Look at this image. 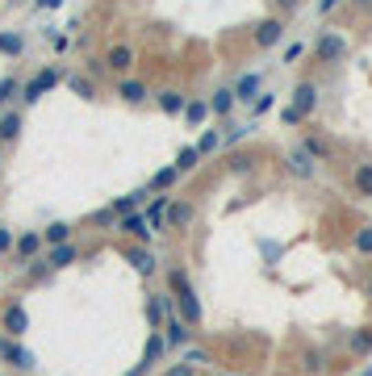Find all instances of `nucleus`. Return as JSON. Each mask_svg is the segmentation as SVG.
Segmentation results:
<instances>
[{
  "label": "nucleus",
  "mask_w": 372,
  "mask_h": 376,
  "mask_svg": "<svg viewBox=\"0 0 372 376\" xmlns=\"http://www.w3.org/2000/svg\"><path fill=\"white\" fill-rule=\"evenodd\" d=\"M168 297L176 301L180 322L197 327V322H201V301H197V289H193V280H188L184 267H168Z\"/></svg>",
  "instance_id": "f257e3e1"
},
{
  "label": "nucleus",
  "mask_w": 372,
  "mask_h": 376,
  "mask_svg": "<svg viewBox=\"0 0 372 376\" xmlns=\"http://www.w3.org/2000/svg\"><path fill=\"white\" fill-rule=\"evenodd\" d=\"M0 331H5L9 339H25V331H30V313H25L21 301H9L5 309H0Z\"/></svg>",
  "instance_id": "f03ea898"
},
{
  "label": "nucleus",
  "mask_w": 372,
  "mask_h": 376,
  "mask_svg": "<svg viewBox=\"0 0 372 376\" xmlns=\"http://www.w3.org/2000/svg\"><path fill=\"white\" fill-rule=\"evenodd\" d=\"M0 360H5V364H13L17 372H30V368H38L34 351H30V347H21V339H9V335H0Z\"/></svg>",
  "instance_id": "7ed1b4c3"
},
{
  "label": "nucleus",
  "mask_w": 372,
  "mask_h": 376,
  "mask_svg": "<svg viewBox=\"0 0 372 376\" xmlns=\"http://www.w3.org/2000/svg\"><path fill=\"white\" fill-rule=\"evenodd\" d=\"M343 55H347V38L343 34H322L314 42V59L318 63H339Z\"/></svg>",
  "instance_id": "20e7f679"
},
{
  "label": "nucleus",
  "mask_w": 372,
  "mask_h": 376,
  "mask_svg": "<svg viewBox=\"0 0 372 376\" xmlns=\"http://www.w3.org/2000/svg\"><path fill=\"white\" fill-rule=\"evenodd\" d=\"M164 327H168V331H159V335H164L168 351H180V347H188L193 331H188V322H180V313H176V309H172V313L164 318Z\"/></svg>",
  "instance_id": "39448f33"
},
{
  "label": "nucleus",
  "mask_w": 372,
  "mask_h": 376,
  "mask_svg": "<svg viewBox=\"0 0 372 376\" xmlns=\"http://www.w3.org/2000/svg\"><path fill=\"white\" fill-rule=\"evenodd\" d=\"M55 84H59V71H55V67H42V71H38L30 84H21V100H25V104H34L42 92H50Z\"/></svg>",
  "instance_id": "423d86ee"
},
{
  "label": "nucleus",
  "mask_w": 372,
  "mask_h": 376,
  "mask_svg": "<svg viewBox=\"0 0 372 376\" xmlns=\"http://www.w3.org/2000/svg\"><path fill=\"white\" fill-rule=\"evenodd\" d=\"M289 109H293V113H297V118H301V122H305V118H309V113H314V109H318V88H314V84H309V80H305V84H297V88H293V104H289Z\"/></svg>",
  "instance_id": "0eeeda50"
},
{
  "label": "nucleus",
  "mask_w": 372,
  "mask_h": 376,
  "mask_svg": "<svg viewBox=\"0 0 372 376\" xmlns=\"http://www.w3.org/2000/svg\"><path fill=\"white\" fill-rule=\"evenodd\" d=\"M118 230H122V234H130V239H138V243H151V234H155L138 209H134V213H122V218H118Z\"/></svg>",
  "instance_id": "6e6552de"
},
{
  "label": "nucleus",
  "mask_w": 372,
  "mask_h": 376,
  "mask_svg": "<svg viewBox=\"0 0 372 376\" xmlns=\"http://www.w3.org/2000/svg\"><path fill=\"white\" fill-rule=\"evenodd\" d=\"M193 218H197L193 201H168V213H164V222H168L172 230H184V226H188Z\"/></svg>",
  "instance_id": "1a4fd4ad"
},
{
  "label": "nucleus",
  "mask_w": 372,
  "mask_h": 376,
  "mask_svg": "<svg viewBox=\"0 0 372 376\" xmlns=\"http://www.w3.org/2000/svg\"><path fill=\"white\" fill-rule=\"evenodd\" d=\"M281 38H285L281 17H268V21H259V25H255V46H263V50H272Z\"/></svg>",
  "instance_id": "9d476101"
},
{
  "label": "nucleus",
  "mask_w": 372,
  "mask_h": 376,
  "mask_svg": "<svg viewBox=\"0 0 372 376\" xmlns=\"http://www.w3.org/2000/svg\"><path fill=\"white\" fill-rule=\"evenodd\" d=\"M42 247H46V243H42V234H38V230H25V234H17V243H13V255H17V259H25V263H34Z\"/></svg>",
  "instance_id": "9b49d317"
},
{
  "label": "nucleus",
  "mask_w": 372,
  "mask_h": 376,
  "mask_svg": "<svg viewBox=\"0 0 372 376\" xmlns=\"http://www.w3.org/2000/svg\"><path fill=\"white\" fill-rule=\"evenodd\" d=\"M76 259H80V247H76V243H59V247L46 251V267H50V272H59V267H67V263H76Z\"/></svg>",
  "instance_id": "f8f14e48"
},
{
  "label": "nucleus",
  "mask_w": 372,
  "mask_h": 376,
  "mask_svg": "<svg viewBox=\"0 0 372 376\" xmlns=\"http://www.w3.org/2000/svg\"><path fill=\"white\" fill-rule=\"evenodd\" d=\"M105 67H109V71H130V67H134V46H126V42L109 46V55H105Z\"/></svg>",
  "instance_id": "ddd939ff"
},
{
  "label": "nucleus",
  "mask_w": 372,
  "mask_h": 376,
  "mask_svg": "<svg viewBox=\"0 0 372 376\" xmlns=\"http://www.w3.org/2000/svg\"><path fill=\"white\" fill-rule=\"evenodd\" d=\"M347 355H355V360L372 355V327H360V331L347 335Z\"/></svg>",
  "instance_id": "4468645a"
},
{
  "label": "nucleus",
  "mask_w": 372,
  "mask_h": 376,
  "mask_svg": "<svg viewBox=\"0 0 372 376\" xmlns=\"http://www.w3.org/2000/svg\"><path fill=\"white\" fill-rule=\"evenodd\" d=\"M301 151H305L309 159H322V164H327V159L335 155V146H331L322 134H305V138H301Z\"/></svg>",
  "instance_id": "2eb2a0df"
},
{
  "label": "nucleus",
  "mask_w": 372,
  "mask_h": 376,
  "mask_svg": "<svg viewBox=\"0 0 372 376\" xmlns=\"http://www.w3.org/2000/svg\"><path fill=\"white\" fill-rule=\"evenodd\" d=\"M155 100H159V109H164L168 118H176V113H184V104H188V96H184V92H176V88H164V92H159Z\"/></svg>",
  "instance_id": "dca6fc26"
},
{
  "label": "nucleus",
  "mask_w": 372,
  "mask_h": 376,
  "mask_svg": "<svg viewBox=\"0 0 372 376\" xmlns=\"http://www.w3.org/2000/svg\"><path fill=\"white\" fill-rule=\"evenodd\" d=\"M168 355V343H164V335H159V331H151V339H146V351H142V364L146 368H155L159 360H164Z\"/></svg>",
  "instance_id": "f3484780"
},
{
  "label": "nucleus",
  "mask_w": 372,
  "mask_h": 376,
  "mask_svg": "<svg viewBox=\"0 0 372 376\" xmlns=\"http://www.w3.org/2000/svg\"><path fill=\"white\" fill-rule=\"evenodd\" d=\"M351 188L372 201V164H355V168H351Z\"/></svg>",
  "instance_id": "a211bd4d"
},
{
  "label": "nucleus",
  "mask_w": 372,
  "mask_h": 376,
  "mask_svg": "<svg viewBox=\"0 0 372 376\" xmlns=\"http://www.w3.org/2000/svg\"><path fill=\"white\" fill-rule=\"evenodd\" d=\"M72 222H50L46 230H42V243H50V247H59V243H72Z\"/></svg>",
  "instance_id": "6ab92c4d"
},
{
  "label": "nucleus",
  "mask_w": 372,
  "mask_h": 376,
  "mask_svg": "<svg viewBox=\"0 0 372 376\" xmlns=\"http://www.w3.org/2000/svg\"><path fill=\"white\" fill-rule=\"evenodd\" d=\"M118 96H122L126 104H142V100H146V84H142V80H122V84H118Z\"/></svg>",
  "instance_id": "aec40b11"
},
{
  "label": "nucleus",
  "mask_w": 372,
  "mask_h": 376,
  "mask_svg": "<svg viewBox=\"0 0 372 376\" xmlns=\"http://www.w3.org/2000/svg\"><path fill=\"white\" fill-rule=\"evenodd\" d=\"M126 259L134 263V272H142V276H151V272H155V255H151L146 247H130V251H126Z\"/></svg>",
  "instance_id": "412c9836"
},
{
  "label": "nucleus",
  "mask_w": 372,
  "mask_h": 376,
  "mask_svg": "<svg viewBox=\"0 0 372 376\" xmlns=\"http://www.w3.org/2000/svg\"><path fill=\"white\" fill-rule=\"evenodd\" d=\"M205 104H209V113H218V118H226V113L234 109V92H230V88H218V92L209 96Z\"/></svg>",
  "instance_id": "4be33fe9"
},
{
  "label": "nucleus",
  "mask_w": 372,
  "mask_h": 376,
  "mask_svg": "<svg viewBox=\"0 0 372 376\" xmlns=\"http://www.w3.org/2000/svg\"><path fill=\"white\" fill-rule=\"evenodd\" d=\"M17 134H21V113H0V142H17Z\"/></svg>",
  "instance_id": "5701e85b"
},
{
  "label": "nucleus",
  "mask_w": 372,
  "mask_h": 376,
  "mask_svg": "<svg viewBox=\"0 0 372 376\" xmlns=\"http://www.w3.org/2000/svg\"><path fill=\"white\" fill-rule=\"evenodd\" d=\"M164 213H168V197H155V201L146 205L142 218H146V226H151V230H159V226H164Z\"/></svg>",
  "instance_id": "b1692460"
},
{
  "label": "nucleus",
  "mask_w": 372,
  "mask_h": 376,
  "mask_svg": "<svg viewBox=\"0 0 372 376\" xmlns=\"http://www.w3.org/2000/svg\"><path fill=\"white\" fill-rule=\"evenodd\" d=\"M176 180H180V172H176V168H159V172L151 176V184H146V188H151V192H168Z\"/></svg>",
  "instance_id": "393cba45"
},
{
  "label": "nucleus",
  "mask_w": 372,
  "mask_h": 376,
  "mask_svg": "<svg viewBox=\"0 0 372 376\" xmlns=\"http://www.w3.org/2000/svg\"><path fill=\"white\" fill-rule=\"evenodd\" d=\"M230 92H234V100H255L259 96V76H243Z\"/></svg>",
  "instance_id": "a878e982"
},
{
  "label": "nucleus",
  "mask_w": 372,
  "mask_h": 376,
  "mask_svg": "<svg viewBox=\"0 0 372 376\" xmlns=\"http://www.w3.org/2000/svg\"><path fill=\"white\" fill-rule=\"evenodd\" d=\"M146 322H151V331L164 327V293H155V297L146 301Z\"/></svg>",
  "instance_id": "bb28decb"
},
{
  "label": "nucleus",
  "mask_w": 372,
  "mask_h": 376,
  "mask_svg": "<svg viewBox=\"0 0 372 376\" xmlns=\"http://www.w3.org/2000/svg\"><path fill=\"white\" fill-rule=\"evenodd\" d=\"M197 164H201V155H197V146H184V151L176 155V164H172V168H176L180 176H184V172H193Z\"/></svg>",
  "instance_id": "cd10ccee"
},
{
  "label": "nucleus",
  "mask_w": 372,
  "mask_h": 376,
  "mask_svg": "<svg viewBox=\"0 0 372 376\" xmlns=\"http://www.w3.org/2000/svg\"><path fill=\"white\" fill-rule=\"evenodd\" d=\"M289 168H293L297 176H314V159H309V155H305V151L297 146V151L289 155Z\"/></svg>",
  "instance_id": "c85d7f7f"
},
{
  "label": "nucleus",
  "mask_w": 372,
  "mask_h": 376,
  "mask_svg": "<svg viewBox=\"0 0 372 376\" xmlns=\"http://www.w3.org/2000/svg\"><path fill=\"white\" fill-rule=\"evenodd\" d=\"M184 118H188V126H201V122L209 118V104H205V100H188V104H184Z\"/></svg>",
  "instance_id": "c756f323"
},
{
  "label": "nucleus",
  "mask_w": 372,
  "mask_h": 376,
  "mask_svg": "<svg viewBox=\"0 0 372 376\" xmlns=\"http://www.w3.org/2000/svg\"><path fill=\"white\" fill-rule=\"evenodd\" d=\"M218 146H222V134H218V130H205V134H201V142H197V155L205 159V155H214Z\"/></svg>",
  "instance_id": "7c9ffc66"
},
{
  "label": "nucleus",
  "mask_w": 372,
  "mask_h": 376,
  "mask_svg": "<svg viewBox=\"0 0 372 376\" xmlns=\"http://www.w3.org/2000/svg\"><path fill=\"white\" fill-rule=\"evenodd\" d=\"M0 50H5V55H21V50H25V38H21V34H0Z\"/></svg>",
  "instance_id": "2f4dec72"
},
{
  "label": "nucleus",
  "mask_w": 372,
  "mask_h": 376,
  "mask_svg": "<svg viewBox=\"0 0 372 376\" xmlns=\"http://www.w3.org/2000/svg\"><path fill=\"white\" fill-rule=\"evenodd\" d=\"M67 88H72V92H80L84 100H92V96H96V88H92V80H84V76H67Z\"/></svg>",
  "instance_id": "473e14b6"
},
{
  "label": "nucleus",
  "mask_w": 372,
  "mask_h": 376,
  "mask_svg": "<svg viewBox=\"0 0 372 376\" xmlns=\"http://www.w3.org/2000/svg\"><path fill=\"white\" fill-rule=\"evenodd\" d=\"M17 92H21V80H17V76H5V80H0V104H9Z\"/></svg>",
  "instance_id": "72a5a7b5"
},
{
  "label": "nucleus",
  "mask_w": 372,
  "mask_h": 376,
  "mask_svg": "<svg viewBox=\"0 0 372 376\" xmlns=\"http://www.w3.org/2000/svg\"><path fill=\"white\" fill-rule=\"evenodd\" d=\"M355 251L360 255H372V226H360L355 230Z\"/></svg>",
  "instance_id": "f704fd0d"
},
{
  "label": "nucleus",
  "mask_w": 372,
  "mask_h": 376,
  "mask_svg": "<svg viewBox=\"0 0 372 376\" xmlns=\"http://www.w3.org/2000/svg\"><path fill=\"white\" fill-rule=\"evenodd\" d=\"M272 104H276V96H272V92H259V96L251 100V109H255V113H268Z\"/></svg>",
  "instance_id": "c9c22d12"
},
{
  "label": "nucleus",
  "mask_w": 372,
  "mask_h": 376,
  "mask_svg": "<svg viewBox=\"0 0 372 376\" xmlns=\"http://www.w3.org/2000/svg\"><path fill=\"white\" fill-rule=\"evenodd\" d=\"M13 243H17V234L0 226V255H13Z\"/></svg>",
  "instance_id": "e433bc0d"
},
{
  "label": "nucleus",
  "mask_w": 372,
  "mask_h": 376,
  "mask_svg": "<svg viewBox=\"0 0 372 376\" xmlns=\"http://www.w3.org/2000/svg\"><path fill=\"white\" fill-rule=\"evenodd\" d=\"M243 138H247V126H230V130L222 134V142H226V146H234V142H243Z\"/></svg>",
  "instance_id": "4c0bfd02"
},
{
  "label": "nucleus",
  "mask_w": 372,
  "mask_h": 376,
  "mask_svg": "<svg viewBox=\"0 0 372 376\" xmlns=\"http://www.w3.org/2000/svg\"><path fill=\"white\" fill-rule=\"evenodd\" d=\"M301 55H305V42H293V46L285 50V63H297Z\"/></svg>",
  "instance_id": "58836bf2"
},
{
  "label": "nucleus",
  "mask_w": 372,
  "mask_h": 376,
  "mask_svg": "<svg viewBox=\"0 0 372 376\" xmlns=\"http://www.w3.org/2000/svg\"><path fill=\"white\" fill-rule=\"evenodd\" d=\"M96 226H118V213L113 209H100L96 213Z\"/></svg>",
  "instance_id": "ea45409f"
},
{
  "label": "nucleus",
  "mask_w": 372,
  "mask_h": 376,
  "mask_svg": "<svg viewBox=\"0 0 372 376\" xmlns=\"http://www.w3.org/2000/svg\"><path fill=\"white\" fill-rule=\"evenodd\" d=\"M184 364H188V368H201V364H205V351H197V347L184 351Z\"/></svg>",
  "instance_id": "a19ab883"
},
{
  "label": "nucleus",
  "mask_w": 372,
  "mask_h": 376,
  "mask_svg": "<svg viewBox=\"0 0 372 376\" xmlns=\"http://www.w3.org/2000/svg\"><path fill=\"white\" fill-rule=\"evenodd\" d=\"M46 276H50V267H46V259H42V263H34V267H30V280H46Z\"/></svg>",
  "instance_id": "79ce46f5"
},
{
  "label": "nucleus",
  "mask_w": 372,
  "mask_h": 376,
  "mask_svg": "<svg viewBox=\"0 0 372 376\" xmlns=\"http://www.w3.org/2000/svg\"><path fill=\"white\" fill-rule=\"evenodd\" d=\"M281 122H285V126H301V118H297L293 109H281Z\"/></svg>",
  "instance_id": "37998d69"
},
{
  "label": "nucleus",
  "mask_w": 372,
  "mask_h": 376,
  "mask_svg": "<svg viewBox=\"0 0 372 376\" xmlns=\"http://www.w3.org/2000/svg\"><path fill=\"white\" fill-rule=\"evenodd\" d=\"M164 376H197V368H188V364H180V368H172V372H164Z\"/></svg>",
  "instance_id": "c03bdc74"
},
{
  "label": "nucleus",
  "mask_w": 372,
  "mask_h": 376,
  "mask_svg": "<svg viewBox=\"0 0 372 376\" xmlns=\"http://www.w3.org/2000/svg\"><path fill=\"white\" fill-rule=\"evenodd\" d=\"M331 9H339V0H318V13H331Z\"/></svg>",
  "instance_id": "a18cd8bd"
},
{
  "label": "nucleus",
  "mask_w": 372,
  "mask_h": 376,
  "mask_svg": "<svg viewBox=\"0 0 372 376\" xmlns=\"http://www.w3.org/2000/svg\"><path fill=\"white\" fill-rule=\"evenodd\" d=\"M38 5H42V9H55V5H63V0H38Z\"/></svg>",
  "instance_id": "49530a36"
},
{
  "label": "nucleus",
  "mask_w": 372,
  "mask_h": 376,
  "mask_svg": "<svg viewBox=\"0 0 372 376\" xmlns=\"http://www.w3.org/2000/svg\"><path fill=\"white\" fill-rule=\"evenodd\" d=\"M355 5H360V9H372V0H355Z\"/></svg>",
  "instance_id": "de8ad7c7"
},
{
  "label": "nucleus",
  "mask_w": 372,
  "mask_h": 376,
  "mask_svg": "<svg viewBox=\"0 0 372 376\" xmlns=\"http://www.w3.org/2000/svg\"><path fill=\"white\" fill-rule=\"evenodd\" d=\"M281 5H285V9H293V5H297V0H281Z\"/></svg>",
  "instance_id": "09e8293b"
},
{
  "label": "nucleus",
  "mask_w": 372,
  "mask_h": 376,
  "mask_svg": "<svg viewBox=\"0 0 372 376\" xmlns=\"http://www.w3.org/2000/svg\"><path fill=\"white\" fill-rule=\"evenodd\" d=\"M360 376H372V368H364V372H360Z\"/></svg>",
  "instance_id": "8fccbe9b"
},
{
  "label": "nucleus",
  "mask_w": 372,
  "mask_h": 376,
  "mask_svg": "<svg viewBox=\"0 0 372 376\" xmlns=\"http://www.w3.org/2000/svg\"><path fill=\"white\" fill-rule=\"evenodd\" d=\"M368 297H372V280H368Z\"/></svg>",
  "instance_id": "3c124183"
},
{
  "label": "nucleus",
  "mask_w": 372,
  "mask_h": 376,
  "mask_svg": "<svg viewBox=\"0 0 372 376\" xmlns=\"http://www.w3.org/2000/svg\"><path fill=\"white\" fill-rule=\"evenodd\" d=\"M0 376H5V372H0Z\"/></svg>",
  "instance_id": "603ef678"
}]
</instances>
